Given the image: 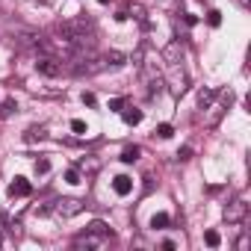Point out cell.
Instances as JSON below:
<instances>
[{
  "mask_svg": "<svg viewBox=\"0 0 251 251\" xmlns=\"http://www.w3.org/2000/svg\"><path fill=\"white\" fill-rule=\"evenodd\" d=\"M36 71L45 74V77H59V74L65 71V65H62V59H56V56H42V59L36 62Z\"/></svg>",
  "mask_w": 251,
  "mask_h": 251,
  "instance_id": "cell-1",
  "label": "cell"
},
{
  "mask_svg": "<svg viewBox=\"0 0 251 251\" xmlns=\"http://www.w3.org/2000/svg\"><path fill=\"white\" fill-rule=\"evenodd\" d=\"M83 210V201H77V198H62V201H56V207H53V213L59 216V219H71V216H77Z\"/></svg>",
  "mask_w": 251,
  "mask_h": 251,
  "instance_id": "cell-2",
  "label": "cell"
},
{
  "mask_svg": "<svg viewBox=\"0 0 251 251\" xmlns=\"http://www.w3.org/2000/svg\"><path fill=\"white\" fill-rule=\"evenodd\" d=\"M142 71H145V86H148L145 92H148V98L160 95V89H163V83H166V80H163V74H157V71H154L151 65H145Z\"/></svg>",
  "mask_w": 251,
  "mask_h": 251,
  "instance_id": "cell-3",
  "label": "cell"
},
{
  "mask_svg": "<svg viewBox=\"0 0 251 251\" xmlns=\"http://www.w3.org/2000/svg\"><path fill=\"white\" fill-rule=\"evenodd\" d=\"M245 213H248V204L242 201V198H236V201H230L227 207H225V222H242L245 219Z\"/></svg>",
  "mask_w": 251,
  "mask_h": 251,
  "instance_id": "cell-4",
  "label": "cell"
},
{
  "mask_svg": "<svg viewBox=\"0 0 251 251\" xmlns=\"http://www.w3.org/2000/svg\"><path fill=\"white\" fill-rule=\"evenodd\" d=\"M169 89H172L175 98H180V95L189 89V80H186V74L180 71V65H175V74H172V80H169Z\"/></svg>",
  "mask_w": 251,
  "mask_h": 251,
  "instance_id": "cell-5",
  "label": "cell"
},
{
  "mask_svg": "<svg viewBox=\"0 0 251 251\" xmlns=\"http://www.w3.org/2000/svg\"><path fill=\"white\" fill-rule=\"evenodd\" d=\"M163 59H166L172 68H175V65H180V59H183V45H180L177 39H175V42H169V45H166V50H163Z\"/></svg>",
  "mask_w": 251,
  "mask_h": 251,
  "instance_id": "cell-6",
  "label": "cell"
},
{
  "mask_svg": "<svg viewBox=\"0 0 251 251\" xmlns=\"http://www.w3.org/2000/svg\"><path fill=\"white\" fill-rule=\"evenodd\" d=\"M30 192H33V186H30L27 177H15V180L9 183V198H27Z\"/></svg>",
  "mask_w": 251,
  "mask_h": 251,
  "instance_id": "cell-7",
  "label": "cell"
},
{
  "mask_svg": "<svg viewBox=\"0 0 251 251\" xmlns=\"http://www.w3.org/2000/svg\"><path fill=\"white\" fill-rule=\"evenodd\" d=\"M112 189H115V195H130L133 192V180L127 175H118V177H112Z\"/></svg>",
  "mask_w": 251,
  "mask_h": 251,
  "instance_id": "cell-8",
  "label": "cell"
},
{
  "mask_svg": "<svg viewBox=\"0 0 251 251\" xmlns=\"http://www.w3.org/2000/svg\"><path fill=\"white\" fill-rule=\"evenodd\" d=\"M74 245H77V248H83V245H86V248H98V245H103V236H98V233H89V230H86L83 236H77V239H74Z\"/></svg>",
  "mask_w": 251,
  "mask_h": 251,
  "instance_id": "cell-9",
  "label": "cell"
},
{
  "mask_svg": "<svg viewBox=\"0 0 251 251\" xmlns=\"http://www.w3.org/2000/svg\"><path fill=\"white\" fill-rule=\"evenodd\" d=\"M100 62H103V68H121V65H124V53H118V50H109V53H106Z\"/></svg>",
  "mask_w": 251,
  "mask_h": 251,
  "instance_id": "cell-10",
  "label": "cell"
},
{
  "mask_svg": "<svg viewBox=\"0 0 251 251\" xmlns=\"http://www.w3.org/2000/svg\"><path fill=\"white\" fill-rule=\"evenodd\" d=\"M45 136H48V130H45V127H30V130L24 133V142H27V145H36V142H42Z\"/></svg>",
  "mask_w": 251,
  "mask_h": 251,
  "instance_id": "cell-11",
  "label": "cell"
},
{
  "mask_svg": "<svg viewBox=\"0 0 251 251\" xmlns=\"http://www.w3.org/2000/svg\"><path fill=\"white\" fill-rule=\"evenodd\" d=\"M207 109H213V112H210V115H207V127H216V124H219V118H222V115H225V103H216V106H213V103H210V106H207Z\"/></svg>",
  "mask_w": 251,
  "mask_h": 251,
  "instance_id": "cell-12",
  "label": "cell"
},
{
  "mask_svg": "<svg viewBox=\"0 0 251 251\" xmlns=\"http://www.w3.org/2000/svg\"><path fill=\"white\" fill-rule=\"evenodd\" d=\"M86 230H89V233H98V236H103V239H109V236H112V230H109V227H106L100 219H95V222H92Z\"/></svg>",
  "mask_w": 251,
  "mask_h": 251,
  "instance_id": "cell-13",
  "label": "cell"
},
{
  "mask_svg": "<svg viewBox=\"0 0 251 251\" xmlns=\"http://www.w3.org/2000/svg\"><path fill=\"white\" fill-rule=\"evenodd\" d=\"M121 118H124V124L136 127V124L142 121V112H139V109H121Z\"/></svg>",
  "mask_w": 251,
  "mask_h": 251,
  "instance_id": "cell-14",
  "label": "cell"
},
{
  "mask_svg": "<svg viewBox=\"0 0 251 251\" xmlns=\"http://www.w3.org/2000/svg\"><path fill=\"white\" fill-rule=\"evenodd\" d=\"M216 95H219L216 89H201V95H198V106H201V109H207V106L216 100Z\"/></svg>",
  "mask_w": 251,
  "mask_h": 251,
  "instance_id": "cell-15",
  "label": "cell"
},
{
  "mask_svg": "<svg viewBox=\"0 0 251 251\" xmlns=\"http://www.w3.org/2000/svg\"><path fill=\"white\" fill-rule=\"evenodd\" d=\"M169 225H172V219H169V213H157V216L151 219V227H154V230H166Z\"/></svg>",
  "mask_w": 251,
  "mask_h": 251,
  "instance_id": "cell-16",
  "label": "cell"
},
{
  "mask_svg": "<svg viewBox=\"0 0 251 251\" xmlns=\"http://www.w3.org/2000/svg\"><path fill=\"white\" fill-rule=\"evenodd\" d=\"M139 154H142V151H139L136 145H127V148L121 151V160H124V163H136V160H139Z\"/></svg>",
  "mask_w": 251,
  "mask_h": 251,
  "instance_id": "cell-17",
  "label": "cell"
},
{
  "mask_svg": "<svg viewBox=\"0 0 251 251\" xmlns=\"http://www.w3.org/2000/svg\"><path fill=\"white\" fill-rule=\"evenodd\" d=\"M65 183H71V186H77V183H83V172L74 166V169H68L65 172Z\"/></svg>",
  "mask_w": 251,
  "mask_h": 251,
  "instance_id": "cell-18",
  "label": "cell"
},
{
  "mask_svg": "<svg viewBox=\"0 0 251 251\" xmlns=\"http://www.w3.org/2000/svg\"><path fill=\"white\" fill-rule=\"evenodd\" d=\"M207 24H210V27H219V24H222V12H219V9H210V12H207Z\"/></svg>",
  "mask_w": 251,
  "mask_h": 251,
  "instance_id": "cell-19",
  "label": "cell"
},
{
  "mask_svg": "<svg viewBox=\"0 0 251 251\" xmlns=\"http://www.w3.org/2000/svg\"><path fill=\"white\" fill-rule=\"evenodd\" d=\"M204 239H207V245H210V248H219V242H222V236H219L216 230H207V233H204Z\"/></svg>",
  "mask_w": 251,
  "mask_h": 251,
  "instance_id": "cell-20",
  "label": "cell"
},
{
  "mask_svg": "<svg viewBox=\"0 0 251 251\" xmlns=\"http://www.w3.org/2000/svg\"><path fill=\"white\" fill-rule=\"evenodd\" d=\"M71 130H74L77 136H83V133H89V127H86V121H80V118H74V121H71Z\"/></svg>",
  "mask_w": 251,
  "mask_h": 251,
  "instance_id": "cell-21",
  "label": "cell"
},
{
  "mask_svg": "<svg viewBox=\"0 0 251 251\" xmlns=\"http://www.w3.org/2000/svg\"><path fill=\"white\" fill-rule=\"evenodd\" d=\"M172 133H175L172 124H160V127H157V136H160V139H172Z\"/></svg>",
  "mask_w": 251,
  "mask_h": 251,
  "instance_id": "cell-22",
  "label": "cell"
},
{
  "mask_svg": "<svg viewBox=\"0 0 251 251\" xmlns=\"http://www.w3.org/2000/svg\"><path fill=\"white\" fill-rule=\"evenodd\" d=\"M109 109H112V112H121V109H124V98H112V100H109Z\"/></svg>",
  "mask_w": 251,
  "mask_h": 251,
  "instance_id": "cell-23",
  "label": "cell"
},
{
  "mask_svg": "<svg viewBox=\"0 0 251 251\" xmlns=\"http://www.w3.org/2000/svg\"><path fill=\"white\" fill-rule=\"evenodd\" d=\"M48 172H50V163L48 160H39L36 163V175H48Z\"/></svg>",
  "mask_w": 251,
  "mask_h": 251,
  "instance_id": "cell-24",
  "label": "cell"
},
{
  "mask_svg": "<svg viewBox=\"0 0 251 251\" xmlns=\"http://www.w3.org/2000/svg\"><path fill=\"white\" fill-rule=\"evenodd\" d=\"M12 109H18V103H15V100H6V103H3V109H0V115H9Z\"/></svg>",
  "mask_w": 251,
  "mask_h": 251,
  "instance_id": "cell-25",
  "label": "cell"
},
{
  "mask_svg": "<svg viewBox=\"0 0 251 251\" xmlns=\"http://www.w3.org/2000/svg\"><path fill=\"white\" fill-rule=\"evenodd\" d=\"M83 103H86V106H95L98 100H95V95H92V92H83Z\"/></svg>",
  "mask_w": 251,
  "mask_h": 251,
  "instance_id": "cell-26",
  "label": "cell"
},
{
  "mask_svg": "<svg viewBox=\"0 0 251 251\" xmlns=\"http://www.w3.org/2000/svg\"><path fill=\"white\" fill-rule=\"evenodd\" d=\"M189 157H192V148H180L177 151V160H189Z\"/></svg>",
  "mask_w": 251,
  "mask_h": 251,
  "instance_id": "cell-27",
  "label": "cell"
},
{
  "mask_svg": "<svg viewBox=\"0 0 251 251\" xmlns=\"http://www.w3.org/2000/svg\"><path fill=\"white\" fill-rule=\"evenodd\" d=\"M236 248H239V251H245V248H248V236H245V233L236 239Z\"/></svg>",
  "mask_w": 251,
  "mask_h": 251,
  "instance_id": "cell-28",
  "label": "cell"
},
{
  "mask_svg": "<svg viewBox=\"0 0 251 251\" xmlns=\"http://www.w3.org/2000/svg\"><path fill=\"white\" fill-rule=\"evenodd\" d=\"M236 3H239L242 9H248V6H251V0H236Z\"/></svg>",
  "mask_w": 251,
  "mask_h": 251,
  "instance_id": "cell-29",
  "label": "cell"
},
{
  "mask_svg": "<svg viewBox=\"0 0 251 251\" xmlns=\"http://www.w3.org/2000/svg\"><path fill=\"white\" fill-rule=\"evenodd\" d=\"M98 3H109V0H98Z\"/></svg>",
  "mask_w": 251,
  "mask_h": 251,
  "instance_id": "cell-30",
  "label": "cell"
}]
</instances>
